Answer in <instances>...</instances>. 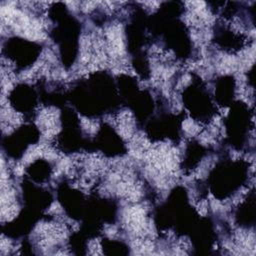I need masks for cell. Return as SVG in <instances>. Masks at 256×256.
<instances>
[{
    "label": "cell",
    "mask_w": 256,
    "mask_h": 256,
    "mask_svg": "<svg viewBox=\"0 0 256 256\" xmlns=\"http://www.w3.org/2000/svg\"><path fill=\"white\" fill-rule=\"evenodd\" d=\"M68 103L79 114L98 119L123 108L116 78L107 71H96L75 81L67 91Z\"/></svg>",
    "instance_id": "cell-1"
},
{
    "label": "cell",
    "mask_w": 256,
    "mask_h": 256,
    "mask_svg": "<svg viewBox=\"0 0 256 256\" xmlns=\"http://www.w3.org/2000/svg\"><path fill=\"white\" fill-rule=\"evenodd\" d=\"M199 217L197 210L190 204L188 191L183 186L172 188L165 201L153 211L154 224L158 231H173L179 237L188 236Z\"/></svg>",
    "instance_id": "cell-2"
},
{
    "label": "cell",
    "mask_w": 256,
    "mask_h": 256,
    "mask_svg": "<svg viewBox=\"0 0 256 256\" xmlns=\"http://www.w3.org/2000/svg\"><path fill=\"white\" fill-rule=\"evenodd\" d=\"M51 22L49 37L57 46L58 57L64 68L74 65L79 54V39L82 23L63 3H54L48 9Z\"/></svg>",
    "instance_id": "cell-3"
},
{
    "label": "cell",
    "mask_w": 256,
    "mask_h": 256,
    "mask_svg": "<svg viewBox=\"0 0 256 256\" xmlns=\"http://www.w3.org/2000/svg\"><path fill=\"white\" fill-rule=\"evenodd\" d=\"M218 160L204 180L208 191L218 200L233 197L248 181L249 165L244 160H232L226 151H219Z\"/></svg>",
    "instance_id": "cell-4"
},
{
    "label": "cell",
    "mask_w": 256,
    "mask_h": 256,
    "mask_svg": "<svg viewBox=\"0 0 256 256\" xmlns=\"http://www.w3.org/2000/svg\"><path fill=\"white\" fill-rule=\"evenodd\" d=\"M181 99L186 112L201 124H208L217 114L218 107L210 88L197 74H191L190 82L182 90Z\"/></svg>",
    "instance_id": "cell-5"
},
{
    "label": "cell",
    "mask_w": 256,
    "mask_h": 256,
    "mask_svg": "<svg viewBox=\"0 0 256 256\" xmlns=\"http://www.w3.org/2000/svg\"><path fill=\"white\" fill-rule=\"evenodd\" d=\"M252 119L249 106L243 101L235 100L224 119L226 145L236 151L248 149L250 132L253 129Z\"/></svg>",
    "instance_id": "cell-6"
},
{
    "label": "cell",
    "mask_w": 256,
    "mask_h": 256,
    "mask_svg": "<svg viewBox=\"0 0 256 256\" xmlns=\"http://www.w3.org/2000/svg\"><path fill=\"white\" fill-rule=\"evenodd\" d=\"M59 120L61 129L55 136V147L65 154H73L80 151L90 152L91 138L81 128L78 113L67 105L61 109Z\"/></svg>",
    "instance_id": "cell-7"
},
{
    "label": "cell",
    "mask_w": 256,
    "mask_h": 256,
    "mask_svg": "<svg viewBox=\"0 0 256 256\" xmlns=\"http://www.w3.org/2000/svg\"><path fill=\"white\" fill-rule=\"evenodd\" d=\"M42 50V43L20 36H9L1 42V55L18 72L32 67Z\"/></svg>",
    "instance_id": "cell-8"
},
{
    "label": "cell",
    "mask_w": 256,
    "mask_h": 256,
    "mask_svg": "<svg viewBox=\"0 0 256 256\" xmlns=\"http://www.w3.org/2000/svg\"><path fill=\"white\" fill-rule=\"evenodd\" d=\"M40 140V130L32 123L28 122L20 125L10 134L3 135L1 139L2 152L12 160H19L23 157L27 149L38 143Z\"/></svg>",
    "instance_id": "cell-9"
},
{
    "label": "cell",
    "mask_w": 256,
    "mask_h": 256,
    "mask_svg": "<svg viewBox=\"0 0 256 256\" xmlns=\"http://www.w3.org/2000/svg\"><path fill=\"white\" fill-rule=\"evenodd\" d=\"M56 198L67 217L78 222L83 219L88 206L89 195L71 186L67 178L58 182Z\"/></svg>",
    "instance_id": "cell-10"
},
{
    "label": "cell",
    "mask_w": 256,
    "mask_h": 256,
    "mask_svg": "<svg viewBox=\"0 0 256 256\" xmlns=\"http://www.w3.org/2000/svg\"><path fill=\"white\" fill-rule=\"evenodd\" d=\"M90 152H98L107 158L122 157L127 153V146L109 123L103 122L99 125L95 136L90 141Z\"/></svg>",
    "instance_id": "cell-11"
},
{
    "label": "cell",
    "mask_w": 256,
    "mask_h": 256,
    "mask_svg": "<svg viewBox=\"0 0 256 256\" xmlns=\"http://www.w3.org/2000/svg\"><path fill=\"white\" fill-rule=\"evenodd\" d=\"M7 100L14 111L23 114L29 120L34 118L35 110L40 103L36 85L24 82L16 84L9 91Z\"/></svg>",
    "instance_id": "cell-12"
},
{
    "label": "cell",
    "mask_w": 256,
    "mask_h": 256,
    "mask_svg": "<svg viewBox=\"0 0 256 256\" xmlns=\"http://www.w3.org/2000/svg\"><path fill=\"white\" fill-rule=\"evenodd\" d=\"M212 40L219 49L229 53L240 51L246 43V37L243 33L234 31L224 23L215 24Z\"/></svg>",
    "instance_id": "cell-13"
},
{
    "label": "cell",
    "mask_w": 256,
    "mask_h": 256,
    "mask_svg": "<svg viewBox=\"0 0 256 256\" xmlns=\"http://www.w3.org/2000/svg\"><path fill=\"white\" fill-rule=\"evenodd\" d=\"M213 100L217 107H230L235 101L236 80L233 75L225 74L217 76L210 88Z\"/></svg>",
    "instance_id": "cell-14"
},
{
    "label": "cell",
    "mask_w": 256,
    "mask_h": 256,
    "mask_svg": "<svg viewBox=\"0 0 256 256\" xmlns=\"http://www.w3.org/2000/svg\"><path fill=\"white\" fill-rule=\"evenodd\" d=\"M209 149L196 139H191L185 145L180 167L185 173H189L199 167L203 159L209 154Z\"/></svg>",
    "instance_id": "cell-15"
},
{
    "label": "cell",
    "mask_w": 256,
    "mask_h": 256,
    "mask_svg": "<svg viewBox=\"0 0 256 256\" xmlns=\"http://www.w3.org/2000/svg\"><path fill=\"white\" fill-rule=\"evenodd\" d=\"M236 224L243 229H250L255 225V192L252 189L234 211Z\"/></svg>",
    "instance_id": "cell-16"
},
{
    "label": "cell",
    "mask_w": 256,
    "mask_h": 256,
    "mask_svg": "<svg viewBox=\"0 0 256 256\" xmlns=\"http://www.w3.org/2000/svg\"><path fill=\"white\" fill-rule=\"evenodd\" d=\"M53 173L52 163L46 159L39 158L31 162L25 168L24 177L29 180L43 185H49Z\"/></svg>",
    "instance_id": "cell-17"
},
{
    "label": "cell",
    "mask_w": 256,
    "mask_h": 256,
    "mask_svg": "<svg viewBox=\"0 0 256 256\" xmlns=\"http://www.w3.org/2000/svg\"><path fill=\"white\" fill-rule=\"evenodd\" d=\"M101 247L105 255H129L131 252L130 246L120 239L103 238Z\"/></svg>",
    "instance_id": "cell-18"
}]
</instances>
